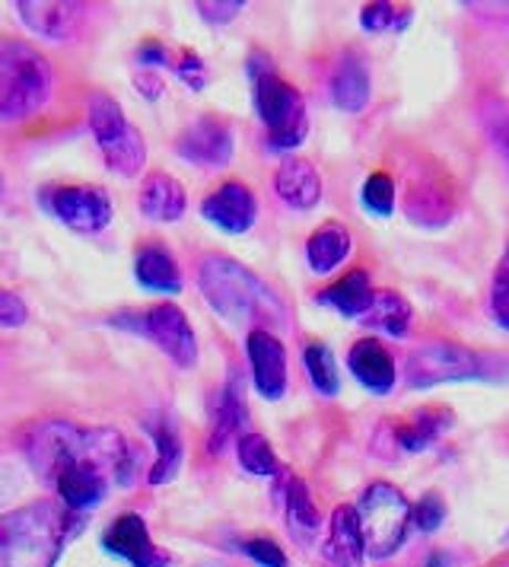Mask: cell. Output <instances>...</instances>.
<instances>
[{
	"instance_id": "obj_3",
	"label": "cell",
	"mask_w": 509,
	"mask_h": 567,
	"mask_svg": "<svg viewBox=\"0 0 509 567\" xmlns=\"http://www.w3.org/2000/svg\"><path fill=\"white\" fill-rule=\"evenodd\" d=\"M74 516L39 501L0 516V567H54L71 539Z\"/></svg>"
},
{
	"instance_id": "obj_40",
	"label": "cell",
	"mask_w": 509,
	"mask_h": 567,
	"mask_svg": "<svg viewBox=\"0 0 509 567\" xmlns=\"http://www.w3.org/2000/svg\"><path fill=\"white\" fill-rule=\"evenodd\" d=\"M25 303L17 297V293H10V290H0V329H17V326H23L25 322Z\"/></svg>"
},
{
	"instance_id": "obj_45",
	"label": "cell",
	"mask_w": 509,
	"mask_h": 567,
	"mask_svg": "<svg viewBox=\"0 0 509 567\" xmlns=\"http://www.w3.org/2000/svg\"><path fill=\"white\" fill-rule=\"evenodd\" d=\"M503 141H507V151H509V128H507V134H503Z\"/></svg>"
},
{
	"instance_id": "obj_22",
	"label": "cell",
	"mask_w": 509,
	"mask_h": 567,
	"mask_svg": "<svg viewBox=\"0 0 509 567\" xmlns=\"http://www.w3.org/2000/svg\"><path fill=\"white\" fill-rule=\"evenodd\" d=\"M370 86L373 83H370V71H366L363 58L360 54H344L341 64L331 74V103L337 105L341 112H347V115H356L370 103Z\"/></svg>"
},
{
	"instance_id": "obj_9",
	"label": "cell",
	"mask_w": 509,
	"mask_h": 567,
	"mask_svg": "<svg viewBox=\"0 0 509 567\" xmlns=\"http://www.w3.org/2000/svg\"><path fill=\"white\" fill-rule=\"evenodd\" d=\"M45 207L76 233H100L112 224V198L100 185H61L45 192Z\"/></svg>"
},
{
	"instance_id": "obj_39",
	"label": "cell",
	"mask_w": 509,
	"mask_h": 567,
	"mask_svg": "<svg viewBox=\"0 0 509 567\" xmlns=\"http://www.w3.org/2000/svg\"><path fill=\"white\" fill-rule=\"evenodd\" d=\"M173 71L188 83V90H204V83H207V68L198 54L181 52V61H173Z\"/></svg>"
},
{
	"instance_id": "obj_37",
	"label": "cell",
	"mask_w": 509,
	"mask_h": 567,
	"mask_svg": "<svg viewBox=\"0 0 509 567\" xmlns=\"http://www.w3.org/2000/svg\"><path fill=\"white\" fill-rule=\"evenodd\" d=\"M195 10L207 23H229L232 17H239L246 10V3L242 0H201V3H195Z\"/></svg>"
},
{
	"instance_id": "obj_20",
	"label": "cell",
	"mask_w": 509,
	"mask_h": 567,
	"mask_svg": "<svg viewBox=\"0 0 509 567\" xmlns=\"http://www.w3.org/2000/svg\"><path fill=\"white\" fill-rule=\"evenodd\" d=\"M453 427V412L446 405H427L414 412L407 421L392 427V437L402 453H424L436 440Z\"/></svg>"
},
{
	"instance_id": "obj_12",
	"label": "cell",
	"mask_w": 509,
	"mask_h": 567,
	"mask_svg": "<svg viewBox=\"0 0 509 567\" xmlns=\"http://www.w3.org/2000/svg\"><path fill=\"white\" fill-rule=\"evenodd\" d=\"M17 13L25 27L35 35L51 39V42H67L76 39L86 20H90V3H74V0H20Z\"/></svg>"
},
{
	"instance_id": "obj_1",
	"label": "cell",
	"mask_w": 509,
	"mask_h": 567,
	"mask_svg": "<svg viewBox=\"0 0 509 567\" xmlns=\"http://www.w3.org/2000/svg\"><path fill=\"white\" fill-rule=\"evenodd\" d=\"M25 456L42 478L64 468H96L105 478L125 482L127 443L112 427H80L71 421H45L25 437Z\"/></svg>"
},
{
	"instance_id": "obj_18",
	"label": "cell",
	"mask_w": 509,
	"mask_h": 567,
	"mask_svg": "<svg viewBox=\"0 0 509 567\" xmlns=\"http://www.w3.org/2000/svg\"><path fill=\"white\" fill-rule=\"evenodd\" d=\"M274 192L287 207L293 210H312L322 202V179L315 166L300 156H287L274 173Z\"/></svg>"
},
{
	"instance_id": "obj_15",
	"label": "cell",
	"mask_w": 509,
	"mask_h": 567,
	"mask_svg": "<svg viewBox=\"0 0 509 567\" xmlns=\"http://www.w3.org/2000/svg\"><path fill=\"white\" fill-rule=\"evenodd\" d=\"M201 214L220 230L246 233L252 230L254 217H258V202H254L252 188L242 182H227L217 192H210L204 198Z\"/></svg>"
},
{
	"instance_id": "obj_5",
	"label": "cell",
	"mask_w": 509,
	"mask_h": 567,
	"mask_svg": "<svg viewBox=\"0 0 509 567\" xmlns=\"http://www.w3.org/2000/svg\"><path fill=\"white\" fill-rule=\"evenodd\" d=\"M246 68H249V80H252L254 112L268 128V144L274 151H297L309 134L303 93L280 78L268 54L252 52Z\"/></svg>"
},
{
	"instance_id": "obj_33",
	"label": "cell",
	"mask_w": 509,
	"mask_h": 567,
	"mask_svg": "<svg viewBox=\"0 0 509 567\" xmlns=\"http://www.w3.org/2000/svg\"><path fill=\"white\" fill-rule=\"evenodd\" d=\"M414 10L398 3H366L360 13V27L366 32H402L411 23Z\"/></svg>"
},
{
	"instance_id": "obj_16",
	"label": "cell",
	"mask_w": 509,
	"mask_h": 567,
	"mask_svg": "<svg viewBox=\"0 0 509 567\" xmlns=\"http://www.w3.org/2000/svg\"><path fill=\"white\" fill-rule=\"evenodd\" d=\"M242 392H246L242 380L232 370L227 383L220 386L217 409H214V417H210V437H207V450L210 453H224L229 440L242 437V431L249 424V405H246V395Z\"/></svg>"
},
{
	"instance_id": "obj_2",
	"label": "cell",
	"mask_w": 509,
	"mask_h": 567,
	"mask_svg": "<svg viewBox=\"0 0 509 567\" xmlns=\"http://www.w3.org/2000/svg\"><path fill=\"white\" fill-rule=\"evenodd\" d=\"M198 284H201L204 300L229 322H252V326H283L287 322L283 300L236 258H204Z\"/></svg>"
},
{
	"instance_id": "obj_27",
	"label": "cell",
	"mask_w": 509,
	"mask_h": 567,
	"mask_svg": "<svg viewBox=\"0 0 509 567\" xmlns=\"http://www.w3.org/2000/svg\"><path fill=\"white\" fill-rule=\"evenodd\" d=\"M351 256V233L344 224H322L305 243V258L315 275H329L344 258Z\"/></svg>"
},
{
	"instance_id": "obj_7",
	"label": "cell",
	"mask_w": 509,
	"mask_h": 567,
	"mask_svg": "<svg viewBox=\"0 0 509 567\" xmlns=\"http://www.w3.org/2000/svg\"><path fill=\"white\" fill-rule=\"evenodd\" d=\"M356 519H360L366 555L388 558L405 545L407 526H411V504L395 485L376 482V485L363 491L360 507H356Z\"/></svg>"
},
{
	"instance_id": "obj_21",
	"label": "cell",
	"mask_w": 509,
	"mask_h": 567,
	"mask_svg": "<svg viewBox=\"0 0 509 567\" xmlns=\"http://www.w3.org/2000/svg\"><path fill=\"white\" fill-rule=\"evenodd\" d=\"M137 205H141V214H144L147 220H156V224H176V220H181V214H185L188 198H185L181 182L173 179V176H166V173H150V176L144 179V185H141Z\"/></svg>"
},
{
	"instance_id": "obj_31",
	"label": "cell",
	"mask_w": 509,
	"mask_h": 567,
	"mask_svg": "<svg viewBox=\"0 0 509 567\" xmlns=\"http://www.w3.org/2000/svg\"><path fill=\"white\" fill-rule=\"evenodd\" d=\"M303 363L312 386L319 389L322 395H337L341 392V373H337V361H334L329 344H322V341L305 344Z\"/></svg>"
},
{
	"instance_id": "obj_26",
	"label": "cell",
	"mask_w": 509,
	"mask_h": 567,
	"mask_svg": "<svg viewBox=\"0 0 509 567\" xmlns=\"http://www.w3.org/2000/svg\"><path fill=\"white\" fill-rule=\"evenodd\" d=\"M134 278L144 284L147 290L156 293H178L181 290V271L176 258L163 246H144L134 258Z\"/></svg>"
},
{
	"instance_id": "obj_19",
	"label": "cell",
	"mask_w": 509,
	"mask_h": 567,
	"mask_svg": "<svg viewBox=\"0 0 509 567\" xmlns=\"http://www.w3.org/2000/svg\"><path fill=\"white\" fill-rule=\"evenodd\" d=\"M325 558H329L334 567H363L366 545H363V533H360L356 507H351V504H341V507L331 514Z\"/></svg>"
},
{
	"instance_id": "obj_28",
	"label": "cell",
	"mask_w": 509,
	"mask_h": 567,
	"mask_svg": "<svg viewBox=\"0 0 509 567\" xmlns=\"http://www.w3.org/2000/svg\"><path fill=\"white\" fill-rule=\"evenodd\" d=\"M405 210L414 224L430 227L433 230V227H446V224L456 217V202H453V195H449L446 188L424 182V185L411 188V195H407V202H405Z\"/></svg>"
},
{
	"instance_id": "obj_30",
	"label": "cell",
	"mask_w": 509,
	"mask_h": 567,
	"mask_svg": "<svg viewBox=\"0 0 509 567\" xmlns=\"http://www.w3.org/2000/svg\"><path fill=\"white\" fill-rule=\"evenodd\" d=\"M363 322H370L385 336L405 338L411 329V303L395 290H376L370 310L363 312Z\"/></svg>"
},
{
	"instance_id": "obj_6",
	"label": "cell",
	"mask_w": 509,
	"mask_h": 567,
	"mask_svg": "<svg viewBox=\"0 0 509 567\" xmlns=\"http://www.w3.org/2000/svg\"><path fill=\"white\" fill-rule=\"evenodd\" d=\"M490 377H494V358L471 351L465 344H456V341H427L407 354L405 380L411 389L490 380Z\"/></svg>"
},
{
	"instance_id": "obj_43",
	"label": "cell",
	"mask_w": 509,
	"mask_h": 567,
	"mask_svg": "<svg viewBox=\"0 0 509 567\" xmlns=\"http://www.w3.org/2000/svg\"><path fill=\"white\" fill-rule=\"evenodd\" d=\"M17 485H20V482L13 478V472H10L7 465H0V504H3L7 497H10V491L17 488Z\"/></svg>"
},
{
	"instance_id": "obj_11",
	"label": "cell",
	"mask_w": 509,
	"mask_h": 567,
	"mask_svg": "<svg viewBox=\"0 0 509 567\" xmlns=\"http://www.w3.org/2000/svg\"><path fill=\"white\" fill-rule=\"evenodd\" d=\"M178 156L201 169H224L232 159V131L217 115H201L178 134Z\"/></svg>"
},
{
	"instance_id": "obj_14",
	"label": "cell",
	"mask_w": 509,
	"mask_h": 567,
	"mask_svg": "<svg viewBox=\"0 0 509 567\" xmlns=\"http://www.w3.org/2000/svg\"><path fill=\"white\" fill-rule=\"evenodd\" d=\"M246 351H249V363H252L254 389L278 402L287 392V351L278 338L268 329H252L246 338Z\"/></svg>"
},
{
	"instance_id": "obj_25",
	"label": "cell",
	"mask_w": 509,
	"mask_h": 567,
	"mask_svg": "<svg viewBox=\"0 0 509 567\" xmlns=\"http://www.w3.org/2000/svg\"><path fill=\"white\" fill-rule=\"evenodd\" d=\"M283 507H287V526L293 533V539L312 545V539L319 536V526H322V516L312 504V494L305 488V482L300 478H283Z\"/></svg>"
},
{
	"instance_id": "obj_13",
	"label": "cell",
	"mask_w": 509,
	"mask_h": 567,
	"mask_svg": "<svg viewBox=\"0 0 509 567\" xmlns=\"http://www.w3.org/2000/svg\"><path fill=\"white\" fill-rule=\"evenodd\" d=\"M102 545H105V551L125 558L131 567L169 565V555H163V551L153 545L150 533H147V523H144V516L137 514L118 516V519L102 533Z\"/></svg>"
},
{
	"instance_id": "obj_38",
	"label": "cell",
	"mask_w": 509,
	"mask_h": 567,
	"mask_svg": "<svg viewBox=\"0 0 509 567\" xmlns=\"http://www.w3.org/2000/svg\"><path fill=\"white\" fill-rule=\"evenodd\" d=\"M246 555L254 558L261 567H290L287 555L280 551L278 542L271 539H249L246 542Z\"/></svg>"
},
{
	"instance_id": "obj_42",
	"label": "cell",
	"mask_w": 509,
	"mask_h": 567,
	"mask_svg": "<svg viewBox=\"0 0 509 567\" xmlns=\"http://www.w3.org/2000/svg\"><path fill=\"white\" fill-rule=\"evenodd\" d=\"M137 90H141L144 96H150V100H156V96L163 93V80L150 78V74H144V78H137Z\"/></svg>"
},
{
	"instance_id": "obj_8",
	"label": "cell",
	"mask_w": 509,
	"mask_h": 567,
	"mask_svg": "<svg viewBox=\"0 0 509 567\" xmlns=\"http://www.w3.org/2000/svg\"><path fill=\"white\" fill-rule=\"evenodd\" d=\"M90 128L100 144L102 156L112 173L118 176H137L147 163V144L141 131L127 122L125 109L115 103L108 93L90 96Z\"/></svg>"
},
{
	"instance_id": "obj_29",
	"label": "cell",
	"mask_w": 509,
	"mask_h": 567,
	"mask_svg": "<svg viewBox=\"0 0 509 567\" xmlns=\"http://www.w3.org/2000/svg\"><path fill=\"white\" fill-rule=\"evenodd\" d=\"M153 443H156V463L150 468V485H166L173 482L181 465V440H178V427L173 417H159L147 424Z\"/></svg>"
},
{
	"instance_id": "obj_4",
	"label": "cell",
	"mask_w": 509,
	"mask_h": 567,
	"mask_svg": "<svg viewBox=\"0 0 509 567\" xmlns=\"http://www.w3.org/2000/svg\"><path fill=\"white\" fill-rule=\"evenodd\" d=\"M54 71L49 58L20 39H0V122L35 118L51 100Z\"/></svg>"
},
{
	"instance_id": "obj_34",
	"label": "cell",
	"mask_w": 509,
	"mask_h": 567,
	"mask_svg": "<svg viewBox=\"0 0 509 567\" xmlns=\"http://www.w3.org/2000/svg\"><path fill=\"white\" fill-rule=\"evenodd\" d=\"M363 207L376 217H392L395 210V179L388 173H373L363 182Z\"/></svg>"
},
{
	"instance_id": "obj_35",
	"label": "cell",
	"mask_w": 509,
	"mask_h": 567,
	"mask_svg": "<svg viewBox=\"0 0 509 567\" xmlns=\"http://www.w3.org/2000/svg\"><path fill=\"white\" fill-rule=\"evenodd\" d=\"M490 312H494V322L509 332V243L503 246V256L497 261V271L490 281Z\"/></svg>"
},
{
	"instance_id": "obj_44",
	"label": "cell",
	"mask_w": 509,
	"mask_h": 567,
	"mask_svg": "<svg viewBox=\"0 0 509 567\" xmlns=\"http://www.w3.org/2000/svg\"><path fill=\"white\" fill-rule=\"evenodd\" d=\"M424 567H456V561H453V555H446V551H433V555H427Z\"/></svg>"
},
{
	"instance_id": "obj_32",
	"label": "cell",
	"mask_w": 509,
	"mask_h": 567,
	"mask_svg": "<svg viewBox=\"0 0 509 567\" xmlns=\"http://www.w3.org/2000/svg\"><path fill=\"white\" fill-rule=\"evenodd\" d=\"M236 450H239V463L246 472H252V475H278L280 472L278 456L261 434H242L236 440Z\"/></svg>"
},
{
	"instance_id": "obj_41",
	"label": "cell",
	"mask_w": 509,
	"mask_h": 567,
	"mask_svg": "<svg viewBox=\"0 0 509 567\" xmlns=\"http://www.w3.org/2000/svg\"><path fill=\"white\" fill-rule=\"evenodd\" d=\"M137 64H144V68H153V64H159V68H173V54L169 49L163 45V42H144L141 49H137Z\"/></svg>"
},
{
	"instance_id": "obj_24",
	"label": "cell",
	"mask_w": 509,
	"mask_h": 567,
	"mask_svg": "<svg viewBox=\"0 0 509 567\" xmlns=\"http://www.w3.org/2000/svg\"><path fill=\"white\" fill-rule=\"evenodd\" d=\"M108 482L112 478H105L96 468H64V472H58L51 478V485L58 488L61 501L71 511H90V507L102 504V497L108 491Z\"/></svg>"
},
{
	"instance_id": "obj_17",
	"label": "cell",
	"mask_w": 509,
	"mask_h": 567,
	"mask_svg": "<svg viewBox=\"0 0 509 567\" xmlns=\"http://www.w3.org/2000/svg\"><path fill=\"white\" fill-rule=\"evenodd\" d=\"M347 367L356 377V383L363 389H370L373 395H388L395 383H398V367L392 351L376 341V338H363L356 341L347 354Z\"/></svg>"
},
{
	"instance_id": "obj_10",
	"label": "cell",
	"mask_w": 509,
	"mask_h": 567,
	"mask_svg": "<svg viewBox=\"0 0 509 567\" xmlns=\"http://www.w3.org/2000/svg\"><path fill=\"white\" fill-rule=\"evenodd\" d=\"M137 329L150 338L153 344L169 361H176L181 370L195 367V361H198V338H195V329H191L188 316L178 310V307H173V303H159V307L144 312Z\"/></svg>"
},
{
	"instance_id": "obj_23",
	"label": "cell",
	"mask_w": 509,
	"mask_h": 567,
	"mask_svg": "<svg viewBox=\"0 0 509 567\" xmlns=\"http://www.w3.org/2000/svg\"><path fill=\"white\" fill-rule=\"evenodd\" d=\"M373 293L376 290L370 284V275L363 268H356V271H347L341 281L325 287L319 293V303L331 307L334 312H341L344 319H363V312L370 310V303H373Z\"/></svg>"
},
{
	"instance_id": "obj_36",
	"label": "cell",
	"mask_w": 509,
	"mask_h": 567,
	"mask_svg": "<svg viewBox=\"0 0 509 567\" xmlns=\"http://www.w3.org/2000/svg\"><path fill=\"white\" fill-rule=\"evenodd\" d=\"M443 519H446V501L430 491V494H424L414 507H411V523H417V529H424V533H436L439 526H443Z\"/></svg>"
}]
</instances>
